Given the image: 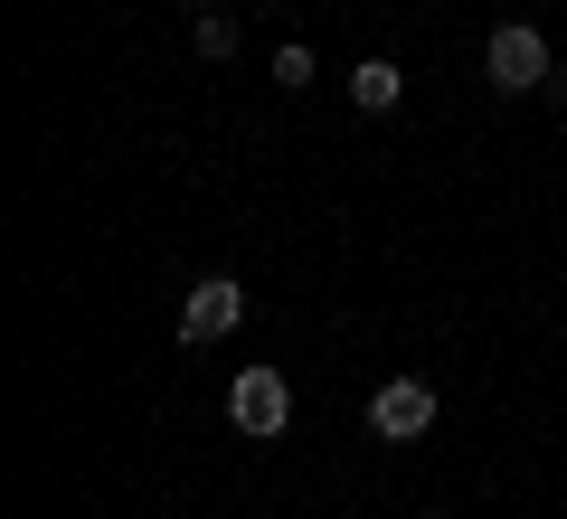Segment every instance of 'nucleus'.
<instances>
[{"instance_id":"nucleus-1","label":"nucleus","mask_w":567,"mask_h":519,"mask_svg":"<svg viewBox=\"0 0 567 519\" xmlns=\"http://www.w3.org/2000/svg\"><path fill=\"white\" fill-rule=\"evenodd\" d=\"M227 425H237V435H284V425H293L284 369H237V378H227Z\"/></svg>"},{"instance_id":"nucleus-4","label":"nucleus","mask_w":567,"mask_h":519,"mask_svg":"<svg viewBox=\"0 0 567 519\" xmlns=\"http://www.w3.org/2000/svg\"><path fill=\"white\" fill-rule=\"evenodd\" d=\"M237 321H246V293H237V283H227V274H208L199 293L181 302V340H199V350H208V340H227V331H237Z\"/></svg>"},{"instance_id":"nucleus-7","label":"nucleus","mask_w":567,"mask_h":519,"mask_svg":"<svg viewBox=\"0 0 567 519\" xmlns=\"http://www.w3.org/2000/svg\"><path fill=\"white\" fill-rule=\"evenodd\" d=\"M275 76H284V95H293V85H312V48H303V39H284V58H275Z\"/></svg>"},{"instance_id":"nucleus-6","label":"nucleus","mask_w":567,"mask_h":519,"mask_svg":"<svg viewBox=\"0 0 567 519\" xmlns=\"http://www.w3.org/2000/svg\"><path fill=\"white\" fill-rule=\"evenodd\" d=\"M199 58H208V66L237 58V20H227V10H199Z\"/></svg>"},{"instance_id":"nucleus-8","label":"nucleus","mask_w":567,"mask_h":519,"mask_svg":"<svg viewBox=\"0 0 567 519\" xmlns=\"http://www.w3.org/2000/svg\"><path fill=\"white\" fill-rule=\"evenodd\" d=\"M199 10H208V0H199Z\"/></svg>"},{"instance_id":"nucleus-5","label":"nucleus","mask_w":567,"mask_h":519,"mask_svg":"<svg viewBox=\"0 0 567 519\" xmlns=\"http://www.w3.org/2000/svg\"><path fill=\"white\" fill-rule=\"evenodd\" d=\"M398 95H406V66H388V58H360V66H350V104H360V114H388Z\"/></svg>"},{"instance_id":"nucleus-2","label":"nucleus","mask_w":567,"mask_h":519,"mask_svg":"<svg viewBox=\"0 0 567 519\" xmlns=\"http://www.w3.org/2000/svg\"><path fill=\"white\" fill-rule=\"evenodd\" d=\"M483 66H492L502 95H529V85H548V39L529 20H502V29H492V48H483Z\"/></svg>"},{"instance_id":"nucleus-3","label":"nucleus","mask_w":567,"mask_h":519,"mask_svg":"<svg viewBox=\"0 0 567 519\" xmlns=\"http://www.w3.org/2000/svg\"><path fill=\"white\" fill-rule=\"evenodd\" d=\"M425 425H435V378H388L369 397V435L379 444H416Z\"/></svg>"}]
</instances>
